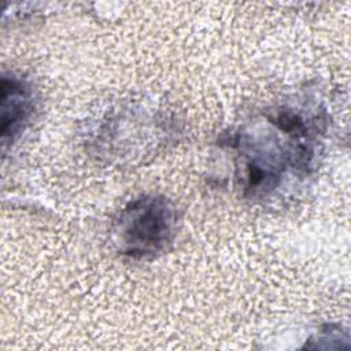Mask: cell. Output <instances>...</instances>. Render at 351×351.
<instances>
[{
	"label": "cell",
	"mask_w": 351,
	"mask_h": 351,
	"mask_svg": "<svg viewBox=\"0 0 351 351\" xmlns=\"http://www.w3.org/2000/svg\"><path fill=\"white\" fill-rule=\"evenodd\" d=\"M176 208L163 196H144L132 202L118 219L121 252L132 258L154 256L171 243Z\"/></svg>",
	"instance_id": "cell-1"
},
{
	"label": "cell",
	"mask_w": 351,
	"mask_h": 351,
	"mask_svg": "<svg viewBox=\"0 0 351 351\" xmlns=\"http://www.w3.org/2000/svg\"><path fill=\"white\" fill-rule=\"evenodd\" d=\"M33 110V92L18 77H1V143L3 148L11 144Z\"/></svg>",
	"instance_id": "cell-2"
}]
</instances>
